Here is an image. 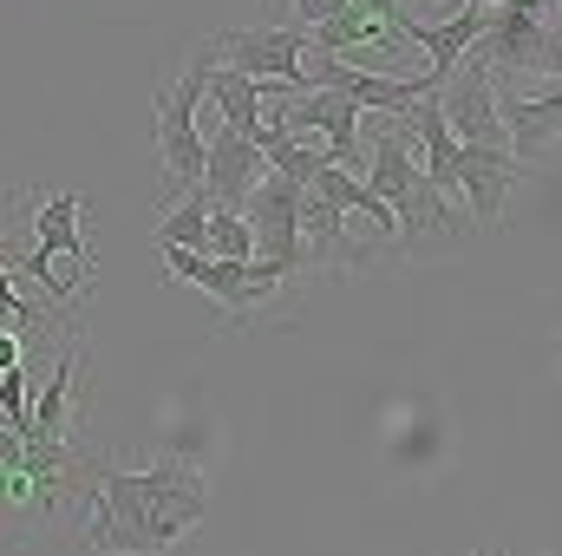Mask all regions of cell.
<instances>
[{
	"mask_svg": "<svg viewBox=\"0 0 562 556\" xmlns=\"http://www.w3.org/2000/svg\"><path fill=\"white\" fill-rule=\"evenodd\" d=\"M557 20H543V13H524V7H510V0H497L491 13H484V33L471 40V59L491 73V86H510L517 73H537V79H557Z\"/></svg>",
	"mask_w": 562,
	"mask_h": 556,
	"instance_id": "obj_3",
	"label": "cell"
},
{
	"mask_svg": "<svg viewBox=\"0 0 562 556\" xmlns=\"http://www.w3.org/2000/svg\"><path fill=\"white\" fill-rule=\"evenodd\" d=\"M164 256V276H177V281H196L203 294H216L223 301V314L243 327L269 294H281L288 281H301V276H288L281 263H262V256H249V263H223V256H203V249H157Z\"/></svg>",
	"mask_w": 562,
	"mask_h": 556,
	"instance_id": "obj_5",
	"label": "cell"
},
{
	"mask_svg": "<svg viewBox=\"0 0 562 556\" xmlns=\"http://www.w3.org/2000/svg\"><path fill=\"white\" fill-rule=\"evenodd\" d=\"M216 73V46L203 40L190 59H183V73H177V92H157L150 105H157V157H164V184H157V203L150 210H164V203H177L183 190H196V177H203V132H196V105H203V79Z\"/></svg>",
	"mask_w": 562,
	"mask_h": 556,
	"instance_id": "obj_2",
	"label": "cell"
},
{
	"mask_svg": "<svg viewBox=\"0 0 562 556\" xmlns=\"http://www.w3.org/2000/svg\"><path fill=\"white\" fill-rule=\"evenodd\" d=\"M79 367H86V341L72 334L66 347H59V360H53V380H46V393L33 400V413H26V438H72V380H79Z\"/></svg>",
	"mask_w": 562,
	"mask_h": 556,
	"instance_id": "obj_14",
	"label": "cell"
},
{
	"mask_svg": "<svg viewBox=\"0 0 562 556\" xmlns=\"http://www.w3.org/2000/svg\"><path fill=\"white\" fill-rule=\"evenodd\" d=\"M393 7H406V0H393ZM438 7H445V13H451V7H464V0H438Z\"/></svg>",
	"mask_w": 562,
	"mask_h": 556,
	"instance_id": "obj_23",
	"label": "cell"
},
{
	"mask_svg": "<svg viewBox=\"0 0 562 556\" xmlns=\"http://www.w3.org/2000/svg\"><path fill=\"white\" fill-rule=\"evenodd\" d=\"M210 197L203 190H183L177 203H164L157 210V249L170 243V249H203V230H210Z\"/></svg>",
	"mask_w": 562,
	"mask_h": 556,
	"instance_id": "obj_17",
	"label": "cell"
},
{
	"mask_svg": "<svg viewBox=\"0 0 562 556\" xmlns=\"http://www.w3.org/2000/svg\"><path fill=\"white\" fill-rule=\"evenodd\" d=\"M0 314L13 321V334H20V341H40V327H46V308H40V301H26V294H20V281L7 276V269H0Z\"/></svg>",
	"mask_w": 562,
	"mask_h": 556,
	"instance_id": "obj_19",
	"label": "cell"
},
{
	"mask_svg": "<svg viewBox=\"0 0 562 556\" xmlns=\"http://www.w3.org/2000/svg\"><path fill=\"white\" fill-rule=\"evenodd\" d=\"M203 256H223V263H249V256H256V236H249L243 210H210V230H203Z\"/></svg>",
	"mask_w": 562,
	"mask_h": 556,
	"instance_id": "obj_18",
	"label": "cell"
},
{
	"mask_svg": "<svg viewBox=\"0 0 562 556\" xmlns=\"http://www.w3.org/2000/svg\"><path fill=\"white\" fill-rule=\"evenodd\" d=\"M471 556H510V551H497V544H491V551H471Z\"/></svg>",
	"mask_w": 562,
	"mask_h": 556,
	"instance_id": "obj_24",
	"label": "cell"
},
{
	"mask_svg": "<svg viewBox=\"0 0 562 556\" xmlns=\"http://www.w3.org/2000/svg\"><path fill=\"white\" fill-rule=\"evenodd\" d=\"M524 184V164L510 151H491V144H458V190H464V210L477 223H504V203L510 190Z\"/></svg>",
	"mask_w": 562,
	"mask_h": 556,
	"instance_id": "obj_10",
	"label": "cell"
},
{
	"mask_svg": "<svg viewBox=\"0 0 562 556\" xmlns=\"http://www.w3.org/2000/svg\"><path fill=\"white\" fill-rule=\"evenodd\" d=\"M340 7H347V0H294V20H301V33H307V26H321V20H334Z\"/></svg>",
	"mask_w": 562,
	"mask_h": 556,
	"instance_id": "obj_21",
	"label": "cell"
},
{
	"mask_svg": "<svg viewBox=\"0 0 562 556\" xmlns=\"http://www.w3.org/2000/svg\"><path fill=\"white\" fill-rule=\"evenodd\" d=\"M216 46V66L243 73V79H276V86H307L301 73V53H307V33L301 26H229V33H210Z\"/></svg>",
	"mask_w": 562,
	"mask_h": 556,
	"instance_id": "obj_7",
	"label": "cell"
},
{
	"mask_svg": "<svg viewBox=\"0 0 562 556\" xmlns=\"http://www.w3.org/2000/svg\"><path fill=\"white\" fill-rule=\"evenodd\" d=\"M484 13H491L484 0H464V7H451L438 26H425V20H413V13L400 7V13H393V33H400V40H413L419 53H431V73L445 79V73H451V66L471 53V40L484 33Z\"/></svg>",
	"mask_w": 562,
	"mask_h": 556,
	"instance_id": "obj_12",
	"label": "cell"
},
{
	"mask_svg": "<svg viewBox=\"0 0 562 556\" xmlns=\"http://www.w3.org/2000/svg\"><path fill=\"white\" fill-rule=\"evenodd\" d=\"M26 413H33L26 367H0V419H7V425H26Z\"/></svg>",
	"mask_w": 562,
	"mask_h": 556,
	"instance_id": "obj_20",
	"label": "cell"
},
{
	"mask_svg": "<svg viewBox=\"0 0 562 556\" xmlns=\"http://www.w3.org/2000/svg\"><path fill=\"white\" fill-rule=\"evenodd\" d=\"M262 170H269V164H262L256 144L216 125V138H203V177H196V190H203L216 210H243V197L256 190Z\"/></svg>",
	"mask_w": 562,
	"mask_h": 556,
	"instance_id": "obj_11",
	"label": "cell"
},
{
	"mask_svg": "<svg viewBox=\"0 0 562 556\" xmlns=\"http://www.w3.org/2000/svg\"><path fill=\"white\" fill-rule=\"evenodd\" d=\"M301 263L307 269H334V263H360L353 243H347V210L301 190Z\"/></svg>",
	"mask_w": 562,
	"mask_h": 556,
	"instance_id": "obj_15",
	"label": "cell"
},
{
	"mask_svg": "<svg viewBox=\"0 0 562 556\" xmlns=\"http://www.w3.org/2000/svg\"><path fill=\"white\" fill-rule=\"evenodd\" d=\"M491 105H497V125H504V151H510L524 170H530V157H550V151H557V132H562V86L557 79H543L537 99L491 86Z\"/></svg>",
	"mask_w": 562,
	"mask_h": 556,
	"instance_id": "obj_8",
	"label": "cell"
},
{
	"mask_svg": "<svg viewBox=\"0 0 562 556\" xmlns=\"http://www.w3.org/2000/svg\"><path fill=\"white\" fill-rule=\"evenodd\" d=\"M26 223H33V249L13 256V263H0V269L13 281L33 276L53 301H72V288L53 276V263L72 256L79 269H92V249H86V197H79V190H53V197H40V203L26 210Z\"/></svg>",
	"mask_w": 562,
	"mask_h": 556,
	"instance_id": "obj_4",
	"label": "cell"
},
{
	"mask_svg": "<svg viewBox=\"0 0 562 556\" xmlns=\"http://www.w3.org/2000/svg\"><path fill=\"white\" fill-rule=\"evenodd\" d=\"M210 511V485L190 458H164L150 471L99 465L86 485V551L99 556H164Z\"/></svg>",
	"mask_w": 562,
	"mask_h": 556,
	"instance_id": "obj_1",
	"label": "cell"
},
{
	"mask_svg": "<svg viewBox=\"0 0 562 556\" xmlns=\"http://www.w3.org/2000/svg\"><path fill=\"white\" fill-rule=\"evenodd\" d=\"M393 0H347L334 20H321V26H307V46L314 53H360V59H380L386 66V53H393Z\"/></svg>",
	"mask_w": 562,
	"mask_h": 556,
	"instance_id": "obj_9",
	"label": "cell"
},
{
	"mask_svg": "<svg viewBox=\"0 0 562 556\" xmlns=\"http://www.w3.org/2000/svg\"><path fill=\"white\" fill-rule=\"evenodd\" d=\"M243 223L256 236V256L262 263H281L288 276H301V184L281 177V170H262L256 190L243 197Z\"/></svg>",
	"mask_w": 562,
	"mask_h": 556,
	"instance_id": "obj_6",
	"label": "cell"
},
{
	"mask_svg": "<svg viewBox=\"0 0 562 556\" xmlns=\"http://www.w3.org/2000/svg\"><path fill=\"white\" fill-rule=\"evenodd\" d=\"M20 360H26V341L13 327H0V367H20Z\"/></svg>",
	"mask_w": 562,
	"mask_h": 556,
	"instance_id": "obj_22",
	"label": "cell"
},
{
	"mask_svg": "<svg viewBox=\"0 0 562 556\" xmlns=\"http://www.w3.org/2000/svg\"><path fill=\"white\" fill-rule=\"evenodd\" d=\"M203 99L216 105L223 132H236V138H256V132H262V86H256V79H243V73H229V66H216V73L203 79Z\"/></svg>",
	"mask_w": 562,
	"mask_h": 556,
	"instance_id": "obj_16",
	"label": "cell"
},
{
	"mask_svg": "<svg viewBox=\"0 0 562 556\" xmlns=\"http://www.w3.org/2000/svg\"><path fill=\"white\" fill-rule=\"evenodd\" d=\"M393 236H400V249L419 263L431 243H464V223L451 216V197H445L438 184H425V177H419V184L393 203Z\"/></svg>",
	"mask_w": 562,
	"mask_h": 556,
	"instance_id": "obj_13",
	"label": "cell"
}]
</instances>
